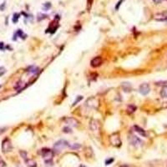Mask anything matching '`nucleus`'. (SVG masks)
I'll return each mask as SVG.
<instances>
[{"label": "nucleus", "mask_w": 167, "mask_h": 167, "mask_svg": "<svg viewBox=\"0 0 167 167\" xmlns=\"http://www.w3.org/2000/svg\"><path fill=\"white\" fill-rule=\"evenodd\" d=\"M120 167H130V166L127 165H120Z\"/></svg>", "instance_id": "nucleus-28"}, {"label": "nucleus", "mask_w": 167, "mask_h": 167, "mask_svg": "<svg viewBox=\"0 0 167 167\" xmlns=\"http://www.w3.org/2000/svg\"><path fill=\"white\" fill-rule=\"evenodd\" d=\"M63 120H65V122L66 123V124L69 125V126L76 127V126L79 125V121L75 118H74V117H67Z\"/></svg>", "instance_id": "nucleus-8"}, {"label": "nucleus", "mask_w": 167, "mask_h": 167, "mask_svg": "<svg viewBox=\"0 0 167 167\" xmlns=\"http://www.w3.org/2000/svg\"><path fill=\"white\" fill-rule=\"evenodd\" d=\"M2 150L4 153L9 152L12 150V143L9 138H5L2 142Z\"/></svg>", "instance_id": "nucleus-5"}, {"label": "nucleus", "mask_w": 167, "mask_h": 167, "mask_svg": "<svg viewBox=\"0 0 167 167\" xmlns=\"http://www.w3.org/2000/svg\"><path fill=\"white\" fill-rule=\"evenodd\" d=\"M23 86H24V85H23V83L22 82V81H19V82H18L17 83V85H15V89H23Z\"/></svg>", "instance_id": "nucleus-16"}, {"label": "nucleus", "mask_w": 167, "mask_h": 167, "mask_svg": "<svg viewBox=\"0 0 167 167\" xmlns=\"http://www.w3.org/2000/svg\"><path fill=\"white\" fill-rule=\"evenodd\" d=\"M24 161L26 163V165L28 167H36L37 165H36V162H35L34 160H32V159H29V158H25L24 159Z\"/></svg>", "instance_id": "nucleus-12"}, {"label": "nucleus", "mask_w": 167, "mask_h": 167, "mask_svg": "<svg viewBox=\"0 0 167 167\" xmlns=\"http://www.w3.org/2000/svg\"><path fill=\"white\" fill-rule=\"evenodd\" d=\"M160 95L162 98H167V86L164 87L160 91Z\"/></svg>", "instance_id": "nucleus-15"}, {"label": "nucleus", "mask_w": 167, "mask_h": 167, "mask_svg": "<svg viewBox=\"0 0 167 167\" xmlns=\"http://www.w3.org/2000/svg\"><path fill=\"white\" fill-rule=\"evenodd\" d=\"M152 1L154 2V3H162L164 0H152Z\"/></svg>", "instance_id": "nucleus-26"}, {"label": "nucleus", "mask_w": 167, "mask_h": 167, "mask_svg": "<svg viewBox=\"0 0 167 167\" xmlns=\"http://www.w3.org/2000/svg\"><path fill=\"white\" fill-rule=\"evenodd\" d=\"M122 2H123V0H120V2H119V3H117V4H116V6H115V9H116V10H118V9H119V7H120V4H121V3H122Z\"/></svg>", "instance_id": "nucleus-25"}, {"label": "nucleus", "mask_w": 167, "mask_h": 167, "mask_svg": "<svg viewBox=\"0 0 167 167\" xmlns=\"http://www.w3.org/2000/svg\"><path fill=\"white\" fill-rule=\"evenodd\" d=\"M122 87H123V89H124V91H125V92H130V91L132 90V87H131L130 83H123Z\"/></svg>", "instance_id": "nucleus-14"}, {"label": "nucleus", "mask_w": 167, "mask_h": 167, "mask_svg": "<svg viewBox=\"0 0 167 167\" xmlns=\"http://www.w3.org/2000/svg\"><path fill=\"white\" fill-rule=\"evenodd\" d=\"M92 3H93V0H88V5H87L88 9H89L91 8V6H92Z\"/></svg>", "instance_id": "nucleus-22"}, {"label": "nucleus", "mask_w": 167, "mask_h": 167, "mask_svg": "<svg viewBox=\"0 0 167 167\" xmlns=\"http://www.w3.org/2000/svg\"><path fill=\"white\" fill-rule=\"evenodd\" d=\"M89 129L92 132H95V131L99 130V121L92 120L89 123Z\"/></svg>", "instance_id": "nucleus-10"}, {"label": "nucleus", "mask_w": 167, "mask_h": 167, "mask_svg": "<svg viewBox=\"0 0 167 167\" xmlns=\"http://www.w3.org/2000/svg\"><path fill=\"white\" fill-rule=\"evenodd\" d=\"M18 18H19V14H14V18H13V22L15 23H17L18 20Z\"/></svg>", "instance_id": "nucleus-18"}, {"label": "nucleus", "mask_w": 167, "mask_h": 167, "mask_svg": "<svg viewBox=\"0 0 167 167\" xmlns=\"http://www.w3.org/2000/svg\"><path fill=\"white\" fill-rule=\"evenodd\" d=\"M63 131L65 133H71V130L69 128H67V127H65V128H63Z\"/></svg>", "instance_id": "nucleus-23"}, {"label": "nucleus", "mask_w": 167, "mask_h": 167, "mask_svg": "<svg viewBox=\"0 0 167 167\" xmlns=\"http://www.w3.org/2000/svg\"><path fill=\"white\" fill-rule=\"evenodd\" d=\"M113 161H114V159H113V158H112V159L110 158V159H109V160H107L105 161V164H106L107 165H108L111 164V163H112Z\"/></svg>", "instance_id": "nucleus-21"}, {"label": "nucleus", "mask_w": 167, "mask_h": 167, "mask_svg": "<svg viewBox=\"0 0 167 167\" xmlns=\"http://www.w3.org/2000/svg\"><path fill=\"white\" fill-rule=\"evenodd\" d=\"M129 140L131 145L136 147H139V146L142 145V144H143V141L140 140V139L138 138L136 136H134V134H130L129 137Z\"/></svg>", "instance_id": "nucleus-6"}, {"label": "nucleus", "mask_w": 167, "mask_h": 167, "mask_svg": "<svg viewBox=\"0 0 167 167\" xmlns=\"http://www.w3.org/2000/svg\"><path fill=\"white\" fill-rule=\"evenodd\" d=\"M41 155H42V157L43 158L44 161L49 164L53 160V157H54V151L50 149H48V148H44L41 151Z\"/></svg>", "instance_id": "nucleus-1"}, {"label": "nucleus", "mask_w": 167, "mask_h": 167, "mask_svg": "<svg viewBox=\"0 0 167 167\" xmlns=\"http://www.w3.org/2000/svg\"><path fill=\"white\" fill-rule=\"evenodd\" d=\"M136 110V107L134 106V105H129L128 109H127V110H128V112H130V113L134 112V110Z\"/></svg>", "instance_id": "nucleus-17"}, {"label": "nucleus", "mask_w": 167, "mask_h": 167, "mask_svg": "<svg viewBox=\"0 0 167 167\" xmlns=\"http://www.w3.org/2000/svg\"><path fill=\"white\" fill-rule=\"evenodd\" d=\"M38 71H39V69L38 68V67L34 66V65L29 66V68L27 69V72H28V73H29V74H37V73L38 72Z\"/></svg>", "instance_id": "nucleus-13"}, {"label": "nucleus", "mask_w": 167, "mask_h": 167, "mask_svg": "<svg viewBox=\"0 0 167 167\" xmlns=\"http://www.w3.org/2000/svg\"><path fill=\"white\" fill-rule=\"evenodd\" d=\"M102 62H103L102 58L97 56V57H94L92 60L90 61V65L92 66L93 68H97V67L100 66L102 65Z\"/></svg>", "instance_id": "nucleus-9"}, {"label": "nucleus", "mask_w": 167, "mask_h": 167, "mask_svg": "<svg viewBox=\"0 0 167 167\" xmlns=\"http://www.w3.org/2000/svg\"><path fill=\"white\" fill-rule=\"evenodd\" d=\"M82 99H83V97H82V96H78V98L76 99V100H75V101L74 102V104H73V105H76V104H77V103H78V102H79V101H80Z\"/></svg>", "instance_id": "nucleus-20"}, {"label": "nucleus", "mask_w": 167, "mask_h": 167, "mask_svg": "<svg viewBox=\"0 0 167 167\" xmlns=\"http://www.w3.org/2000/svg\"><path fill=\"white\" fill-rule=\"evenodd\" d=\"M139 91H140V93L143 95H146L150 93V87L148 83H142V85L140 86V88H139Z\"/></svg>", "instance_id": "nucleus-7"}, {"label": "nucleus", "mask_w": 167, "mask_h": 167, "mask_svg": "<svg viewBox=\"0 0 167 167\" xmlns=\"http://www.w3.org/2000/svg\"><path fill=\"white\" fill-rule=\"evenodd\" d=\"M0 49L1 50L3 49V43H0Z\"/></svg>", "instance_id": "nucleus-27"}, {"label": "nucleus", "mask_w": 167, "mask_h": 167, "mask_svg": "<svg viewBox=\"0 0 167 167\" xmlns=\"http://www.w3.org/2000/svg\"><path fill=\"white\" fill-rule=\"evenodd\" d=\"M110 143L114 146H120L121 145V140H120V134L118 133H114L112 134L110 137Z\"/></svg>", "instance_id": "nucleus-4"}, {"label": "nucleus", "mask_w": 167, "mask_h": 167, "mask_svg": "<svg viewBox=\"0 0 167 167\" xmlns=\"http://www.w3.org/2000/svg\"><path fill=\"white\" fill-rule=\"evenodd\" d=\"M69 145V143L67 142L66 140H59L58 142H56V143L54 144V150H55V151H57V152H60L63 149L66 148V147H68Z\"/></svg>", "instance_id": "nucleus-2"}, {"label": "nucleus", "mask_w": 167, "mask_h": 167, "mask_svg": "<svg viewBox=\"0 0 167 167\" xmlns=\"http://www.w3.org/2000/svg\"><path fill=\"white\" fill-rule=\"evenodd\" d=\"M99 99L94 98V97H91L89 99H88L86 100V103H85V105L87 107H89V109H97L98 106H99Z\"/></svg>", "instance_id": "nucleus-3"}, {"label": "nucleus", "mask_w": 167, "mask_h": 167, "mask_svg": "<svg viewBox=\"0 0 167 167\" xmlns=\"http://www.w3.org/2000/svg\"><path fill=\"white\" fill-rule=\"evenodd\" d=\"M6 72V69L3 67H0V76H2L3 74H4Z\"/></svg>", "instance_id": "nucleus-19"}, {"label": "nucleus", "mask_w": 167, "mask_h": 167, "mask_svg": "<svg viewBox=\"0 0 167 167\" xmlns=\"http://www.w3.org/2000/svg\"><path fill=\"white\" fill-rule=\"evenodd\" d=\"M134 131H136V133H138L140 136H143V137H147V134L145 132V130H144L142 128H140V126H138V125H134Z\"/></svg>", "instance_id": "nucleus-11"}, {"label": "nucleus", "mask_w": 167, "mask_h": 167, "mask_svg": "<svg viewBox=\"0 0 167 167\" xmlns=\"http://www.w3.org/2000/svg\"><path fill=\"white\" fill-rule=\"evenodd\" d=\"M50 6H51V5H50L49 3H46L45 4H44V9H45V10H48V9H49V8H50Z\"/></svg>", "instance_id": "nucleus-24"}]
</instances>
